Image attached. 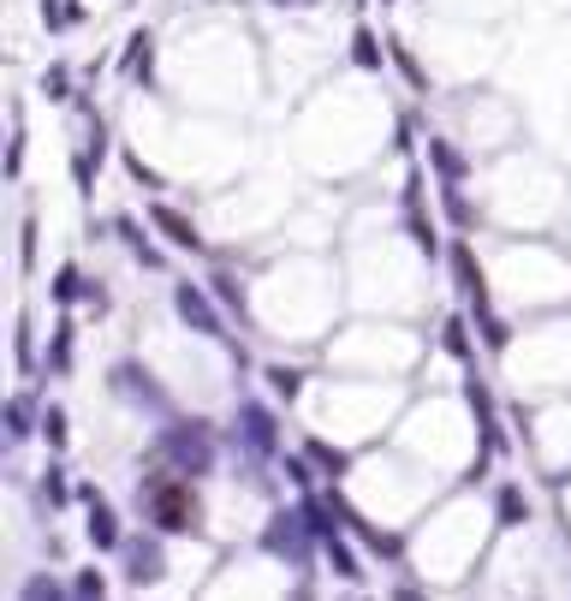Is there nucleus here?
<instances>
[{
    "label": "nucleus",
    "instance_id": "b1692460",
    "mask_svg": "<svg viewBox=\"0 0 571 601\" xmlns=\"http://www.w3.org/2000/svg\"><path fill=\"white\" fill-rule=\"evenodd\" d=\"M352 55H357V66H381V55H375V37H370V30H357V48H352Z\"/></svg>",
    "mask_w": 571,
    "mask_h": 601
},
{
    "label": "nucleus",
    "instance_id": "f3484780",
    "mask_svg": "<svg viewBox=\"0 0 571 601\" xmlns=\"http://www.w3.org/2000/svg\"><path fill=\"white\" fill-rule=\"evenodd\" d=\"M119 233H126V245L137 250V256H144V263L155 268V263H161V256H155V245H149V233L144 227H137V220H119Z\"/></svg>",
    "mask_w": 571,
    "mask_h": 601
},
{
    "label": "nucleus",
    "instance_id": "f257e3e1",
    "mask_svg": "<svg viewBox=\"0 0 571 601\" xmlns=\"http://www.w3.org/2000/svg\"><path fill=\"white\" fill-rule=\"evenodd\" d=\"M137 501H144V512L155 519L161 536H197L203 530V506L190 494V476H179V471H149L137 483Z\"/></svg>",
    "mask_w": 571,
    "mask_h": 601
},
{
    "label": "nucleus",
    "instance_id": "f03ea898",
    "mask_svg": "<svg viewBox=\"0 0 571 601\" xmlns=\"http://www.w3.org/2000/svg\"><path fill=\"white\" fill-rule=\"evenodd\" d=\"M155 453H161L167 471H179V476H209L215 471V428L203 423V417L167 423L161 441H155Z\"/></svg>",
    "mask_w": 571,
    "mask_h": 601
},
{
    "label": "nucleus",
    "instance_id": "f8f14e48",
    "mask_svg": "<svg viewBox=\"0 0 571 601\" xmlns=\"http://www.w3.org/2000/svg\"><path fill=\"white\" fill-rule=\"evenodd\" d=\"M215 298L227 304V311H238V322H250V304H245V286L233 280V274H215Z\"/></svg>",
    "mask_w": 571,
    "mask_h": 601
},
{
    "label": "nucleus",
    "instance_id": "7ed1b4c3",
    "mask_svg": "<svg viewBox=\"0 0 571 601\" xmlns=\"http://www.w3.org/2000/svg\"><path fill=\"white\" fill-rule=\"evenodd\" d=\"M309 519H304V506L298 512H274V519L263 524V548L274 560H286V565H309Z\"/></svg>",
    "mask_w": 571,
    "mask_h": 601
},
{
    "label": "nucleus",
    "instance_id": "dca6fc26",
    "mask_svg": "<svg viewBox=\"0 0 571 601\" xmlns=\"http://www.w3.org/2000/svg\"><path fill=\"white\" fill-rule=\"evenodd\" d=\"M309 459H316V465H322L327 476H345V465H352V459H345V453H334L327 441H309Z\"/></svg>",
    "mask_w": 571,
    "mask_h": 601
},
{
    "label": "nucleus",
    "instance_id": "39448f33",
    "mask_svg": "<svg viewBox=\"0 0 571 601\" xmlns=\"http://www.w3.org/2000/svg\"><path fill=\"white\" fill-rule=\"evenodd\" d=\"M173 311H179L185 328H197V334H209V339H227V328H220V311L209 304V292H203V286L179 280V286H173Z\"/></svg>",
    "mask_w": 571,
    "mask_h": 601
},
{
    "label": "nucleus",
    "instance_id": "a878e982",
    "mask_svg": "<svg viewBox=\"0 0 571 601\" xmlns=\"http://www.w3.org/2000/svg\"><path fill=\"white\" fill-rule=\"evenodd\" d=\"M393 601H429L423 590H411V583H400V590H393Z\"/></svg>",
    "mask_w": 571,
    "mask_h": 601
},
{
    "label": "nucleus",
    "instance_id": "a211bd4d",
    "mask_svg": "<svg viewBox=\"0 0 571 601\" xmlns=\"http://www.w3.org/2000/svg\"><path fill=\"white\" fill-rule=\"evenodd\" d=\"M327 560H334V572H339V578H357V572H363L357 554H352V548H345L339 536H327Z\"/></svg>",
    "mask_w": 571,
    "mask_h": 601
},
{
    "label": "nucleus",
    "instance_id": "bb28decb",
    "mask_svg": "<svg viewBox=\"0 0 571 601\" xmlns=\"http://www.w3.org/2000/svg\"><path fill=\"white\" fill-rule=\"evenodd\" d=\"M292 601H309V583H298V590H292Z\"/></svg>",
    "mask_w": 571,
    "mask_h": 601
},
{
    "label": "nucleus",
    "instance_id": "1a4fd4ad",
    "mask_svg": "<svg viewBox=\"0 0 571 601\" xmlns=\"http://www.w3.org/2000/svg\"><path fill=\"white\" fill-rule=\"evenodd\" d=\"M155 227H161V233H167L179 250H203V233L190 227V220H185L179 209H155Z\"/></svg>",
    "mask_w": 571,
    "mask_h": 601
},
{
    "label": "nucleus",
    "instance_id": "ddd939ff",
    "mask_svg": "<svg viewBox=\"0 0 571 601\" xmlns=\"http://www.w3.org/2000/svg\"><path fill=\"white\" fill-rule=\"evenodd\" d=\"M268 387L280 393V400H298V387H304V370H292V364H268Z\"/></svg>",
    "mask_w": 571,
    "mask_h": 601
},
{
    "label": "nucleus",
    "instance_id": "aec40b11",
    "mask_svg": "<svg viewBox=\"0 0 571 601\" xmlns=\"http://www.w3.org/2000/svg\"><path fill=\"white\" fill-rule=\"evenodd\" d=\"M446 352H453V357H471V339H464V322H446Z\"/></svg>",
    "mask_w": 571,
    "mask_h": 601
},
{
    "label": "nucleus",
    "instance_id": "20e7f679",
    "mask_svg": "<svg viewBox=\"0 0 571 601\" xmlns=\"http://www.w3.org/2000/svg\"><path fill=\"white\" fill-rule=\"evenodd\" d=\"M238 446H245L250 459H274V446H280V423H274L268 405H238Z\"/></svg>",
    "mask_w": 571,
    "mask_h": 601
},
{
    "label": "nucleus",
    "instance_id": "9d476101",
    "mask_svg": "<svg viewBox=\"0 0 571 601\" xmlns=\"http://www.w3.org/2000/svg\"><path fill=\"white\" fill-rule=\"evenodd\" d=\"M19 601H72V595H66V583H60V578L30 572V578L19 583Z\"/></svg>",
    "mask_w": 571,
    "mask_h": 601
},
{
    "label": "nucleus",
    "instance_id": "412c9836",
    "mask_svg": "<svg viewBox=\"0 0 571 601\" xmlns=\"http://www.w3.org/2000/svg\"><path fill=\"white\" fill-rule=\"evenodd\" d=\"M42 494L55 506H66V476H60V465H48V476H42Z\"/></svg>",
    "mask_w": 571,
    "mask_h": 601
},
{
    "label": "nucleus",
    "instance_id": "393cba45",
    "mask_svg": "<svg viewBox=\"0 0 571 601\" xmlns=\"http://www.w3.org/2000/svg\"><path fill=\"white\" fill-rule=\"evenodd\" d=\"M19 370L30 375V322H19Z\"/></svg>",
    "mask_w": 571,
    "mask_h": 601
},
{
    "label": "nucleus",
    "instance_id": "423d86ee",
    "mask_svg": "<svg viewBox=\"0 0 571 601\" xmlns=\"http://www.w3.org/2000/svg\"><path fill=\"white\" fill-rule=\"evenodd\" d=\"M119 560H126V578H131V583H161V578H167L161 536H126V548H119Z\"/></svg>",
    "mask_w": 571,
    "mask_h": 601
},
{
    "label": "nucleus",
    "instance_id": "cd10ccee",
    "mask_svg": "<svg viewBox=\"0 0 571 601\" xmlns=\"http://www.w3.org/2000/svg\"><path fill=\"white\" fill-rule=\"evenodd\" d=\"M274 7H309V0H274Z\"/></svg>",
    "mask_w": 571,
    "mask_h": 601
},
{
    "label": "nucleus",
    "instance_id": "0eeeda50",
    "mask_svg": "<svg viewBox=\"0 0 571 601\" xmlns=\"http://www.w3.org/2000/svg\"><path fill=\"white\" fill-rule=\"evenodd\" d=\"M83 506H90V519H83V536H90L96 548H114V554H119V548H126V536H119V519H114V506L101 501L96 489H83Z\"/></svg>",
    "mask_w": 571,
    "mask_h": 601
},
{
    "label": "nucleus",
    "instance_id": "4468645a",
    "mask_svg": "<svg viewBox=\"0 0 571 601\" xmlns=\"http://www.w3.org/2000/svg\"><path fill=\"white\" fill-rule=\"evenodd\" d=\"M453 268H459V286H464V292H471V298L482 304V268L471 263V250H464V245L453 250Z\"/></svg>",
    "mask_w": 571,
    "mask_h": 601
},
{
    "label": "nucleus",
    "instance_id": "9b49d317",
    "mask_svg": "<svg viewBox=\"0 0 571 601\" xmlns=\"http://www.w3.org/2000/svg\"><path fill=\"white\" fill-rule=\"evenodd\" d=\"M24 435H30V400H24V393H12V400H7V441L19 446Z\"/></svg>",
    "mask_w": 571,
    "mask_h": 601
},
{
    "label": "nucleus",
    "instance_id": "6ab92c4d",
    "mask_svg": "<svg viewBox=\"0 0 571 601\" xmlns=\"http://www.w3.org/2000/svg\"><path fill=\"white\" fill-rule=\"evenodd\" d=\"M108 595V583H101V572L90 565V572H78V601H101Z\"/></svg>",
    "mask_w": 571,
    "mask_h": 601
},
{
    "label": "nucleus",
    "instance_id": "2eb2a0df",
    "mask_svg": "<svg viewBox=\"0 0 571 601\" xmlns=\"http://www.w3.org/2000/svg\"><path fill=\"white\" fill-rule=\"evenodd\" d=\"M530 519V501L518 489H500V524H524Z\"/></svg>",
    "mask_w": 571,
    "mask_h": 601
},
{
    "label": "nucleus",
    "instance_id": "4be33fe9",
    "mask_svg": "<svg viewBox=\"0 0 571 601\" xmlns=\"http://www.w3.org/2000/svg\"><path fill=\"white\" fill-rule=\"evenodd\" d=\"M42 428H48V441H55V446H66V411H60V405H48Z\"/></svg>",
    "mask_w": 571,
    "mask_h": 601
},
{
    "label": "nucleus",
    "instance_id": "5701e85b",
    "mask_svg": "<svg viewBox=\"0 0 571 601\" xmlns=\"http://www.w3.org/2000/svg\"><path fill=\"white\" fill-rule=\"evenodd\" d=\"M78 280H83L78 268H60V280H55V298H78V292H83Z\"/></svg>",
    "mask_w": 571,
    "mask_h": 601
},
{
    "label": "nucleus",
    "instance_id": "6e6552de",
    "mask_svg": "<svg viewBox=\"0 0 571 601\" xmlns=\"http://www.w3.org/2000/svg\"><path fill=\"white\" fill-rule=\"evenodd\" d=\"M114 387L126 393V400H137V405H149V411H161V417H167V393L149 382V370H137V364H119V370H114Z\"/></svg>",
    "mask_w": 571,
    "mask_h": 601
}]
</instances>
